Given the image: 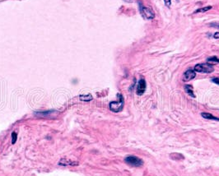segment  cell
<instances>
[{"instance_id":"cell-1","label":"cell","mask_w":219,"mask_h":176,"mask_svg":"<svg viewBox=\"0 0 219 176\" xmlns=\"http://www.w3.org/2000/svg\"><path fill=\"white\" fill-rule=\"evenodd\" d=\"M138 6H139V12H140L141 15L144 17L145 19L152 20L155 17V13H154V11H153L152 8L143 6L142 1H138Z\"/></svg>"},{"instance_id":"cell-2","label":"cell","mask_w":219,"mask_h":176,"mask_svg":"<svg viewBox=\"0 0 219 176\" xmlns=\"http://www.w3.org/2000/svg\"><path fill=\"white\" fill-rule=\"evenodd\" d=\"M117 97H118V101H112V102L110 103V109L113 112H116V113L120 112L123 109L124 104V98L122 97V95L118 94Z\"/></svg>"},{"instance_id":"cell-3","label":"cell","mask_w":219,"mask_h":176,"mask_svg":"<svg viewBox=\"0 0 219 176\" xmlns=\"http://www.w3.org/2000/svg\"><path fill=\"white\" fill-rule=\"evenodd\" d=\"M194 70L195 72H202V73H211L214 71V68L213 67V65H211L209 63H199L194 67Z\"/></svg>"},{"instance_id":"cell-4","label":"cell","mask_w":219,"mask_h":176,"mask_svg":"<svg viewBox=\"0 0 219 176\" xmlns=\"http://www.w3.org/2000/svg\"><path fill=\"white\" fill-rule=\"evenodd\" d=\"M124 161L126 163L129 165L130 166H133V167H140L143 165V160L137 157V156H134V155H129V156H127L125 159H124Z\"/></svg>"},{"instance_id":"cell-5","label":"cell","mask_w":219,"mask_h":176,"mask_svg":"<svg viewBox=\"0 0 219 176\" xmlns=\"http://www.w3.org/2000/svg\"><path fill=\"white\" fill-rule=\"evenodd\" d=\"M146 82L143 78L139 80L138 82V87H137V94L138 96H142L143 93L145 92V90H146Z\"/></svg>"},{"instance_id":"cell-6","label":"cell","mask_w":219,"mask_h":176,"mask_svg":"<svg viewBox=\"0 0 219 176\" xmlns=\"http://www.w3.org/2000/svg\"><path fill=\"white\" fill-rule=\"evenodd\" d=\"M196 77V72L193 69H188L183 75V81L184 82H189L190 80L194 79Z\"/></svg>"},{"instance_id":"cell-7","label":"cell","mask_w":219,"mask_h":176,"mask_svg":"<svg viewBox=\"0 0 219 176\" xmlns=\"http://www.w3.org/2000/svg\"><path fill=\"white\" fill-rule=\"evenodd\" d=\"M59 165H63V166H67V165H78V162H73L72 160L67 159H62L59 161Z\"/></svg>"},{"instance_id":"cell-8","label":"cell","mask_w":219,"mask_h":176,"mask_svg":"<svg viewBox=\"0 0 219 176\" xmlns=\"http://www.w3.org/2000/svg\"><path fill=\"white\" fill-rule=\"evenodd\" d=\"M203 118L207 119H211V120H215V121H219V118H217L213 116V114L209 113H202L201 114Z\"/></svg>"},{"instance_id":"cell-9","label":"cell","mask_w":219,"mask_h":176,"mask_svg":"<svg viewBox=\"0 0 219 176\" xmlns=\"http://www.w3.org/2000/svg\"><path fill=\"white\" fill-rule=\"evenodd\" d=\"M207 62L208 63H209L211 65L213 64H217V63H219V59L216 56H213V57H209L208 59H207Z\"/></svg>"},{"instance_id":"cell-10","label":"cell","mask_w":219,"mask_h":176,"mask_svg":"<svg viewBox=\"0 0 219 176\" xmlns=\"http://www.w3.org/2000/svg\"><path fill=\"white\" fill-rule=\"evenodd\" d=\"M185 92L188 93V95H190L191 97H195L194 94V91H193V87L191 85H186L185 87Z\"/></svg>"},{"instance_id":"cell-11","label":"cell","mask_w":219,"mask_h":176,"mask_svg":"<svg viewBox=\"0 0 219 176\" xmlns=\"http://www.w3.org/2000/svg\"><path fill=\"white\" fill-rule=\"evenodd\" d=\"M170 158L174 160H180L184 159V156L182 154H180V153H172L170 155Z\"/></svg>"},{"instance_id":"cell-12","label":"cell","mask_w":219,"mask_h":176,"mask_svg":"<svg viewBox=\"0 0 219 176\" xmlns=\"http://www.w3.org/2000/svg\"><path fill=\"white\" fill-rule=\"evenodd\" d=\"M213 9V7L212 6H207V7H203V8H201V9H197L195 12H194V14L195 13H206L208 11H209L211 9Z\"/></svg>"},{"instance_id":"cell-13","label":"cell","mask_w":219,"mask_h":176,"mask_svg":"<svg viewBox=\"0 0 219 176\" xmlns=\"http://www.w3.org/2000/svg\"><path fill=\"white\" fill-rule=\"evenodd\" d=\"M80 100L83 101H92V96H91V94H88V95H86V96H84V95H81L80 96Z\"/></svg>"},{"instance_id":"cell-14","label":"cell","mask_w":219,"mask_h":176,"mask_svg":"<svg viewBox=\"0 0 219 176\" xmlns=\"http://www.w3.org/2000/svg\"><path fill=\"white\" fill-rule=\"evenodd\" d=\"M17 134L16 132H13L12 133V144H15L16 142H17Z\"/></svg>"},{"instance_id":"cell-15","label":"cell","mask_w":219,"mask_h":176,"mask_svg":"<svg viewBox=\"0 0 219 176\" xmlns=\"http://www.w3.org/2000/svg\"><path fill=\"white\" fill-rule=\"evenodd\" d=\"M164 3H165V5L167 7V8H170V5H171V0H164Z\"/></svg>"},{"instance_id":"cell-16","label":"cell","mask_w":219,"mask_h":176,"mask_svg":"<svg viewBox=\"0 0 219 176\" xmlns=\"http://www.w3.org/2000/svg\"><path fill=\"white\" fill-rule=\"evenodd\" d=\"M210 26H212V27H215V28H218L219 29L218 22H213V23H210Z\"/></svg>"},{"instance_id":"cell-17","label":"cell","mask_w":219,"mask_h":176,"mask_svg":"<svg viewBox=\"0 0 219 176\" xmlns=\"http://www.w3.org/2000/svg\"><path fill=\"white\" fill-rule=\"evenodd\" d=\"M212 82H214V83L218 84V85H219V77H215V78H213V79H212Z\"/></svg>"},{"instance_id":"cell-18","label":"cell","mask_w":219,"mask_h":176,"mask_svg":"<svg viewBox=\"0 0 219 176\" xmlns=\"http://www.w3.org/2000/svg\"><path fill=\"white\" fill-rule=\"evenodd\" d=\"M213 38H214V39H219V32H216V33L213 35Z\"/></svg>"},{"instance_id":"cell-19","label":"cell","mask_w":219,"mask_h":176,"mask_svg":"<svg viewBox=\"0 0 219 176\" xmlns=\"http://www.w3.org/2000/svg\"><path fill=\"white\" fill-rule=\"evenodd\" d=\"M125 2H127V3H132L133 0H124Z\"/></svg>"}]
</instances>
